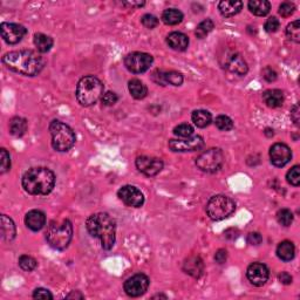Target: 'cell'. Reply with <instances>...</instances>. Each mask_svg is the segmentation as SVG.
<instances>
[{
	"instance_id": "cell-16",
	"label": "cell",
	"mask_w": 300,
	"mask_h": 300,
	"mask_svg": "<svg viewBox=\"0 0 300 300\" xmlns=\"http://www.w3.org/2000/svg\"><path fill=\"white\" fill-rule=\"evenodd\" d=\"M247 277L252 285L260 287L269 280L270 271L263 263H253L248 267Z\"/></svg>"
},
{
	"instance_id": "cell-2",
	"label": "cell",
	"mask_w": 300,
	"mask_h": 300,
	"mask_svg": "<svg viewBox=\"0 0 300 300\" xmlns=\"http://www.w3.org/2000/svg\"><path fill=\"white\" fill-rule=\"evenodd\" d=\"M21 183L25 191L30 195L46 196L55 186V175L49 168H32L25 172Z\"/></svg>"
},
{
	"instance_id": "cell-34",
	"label": "cell",
	"mask_w": 300,
	"mask_h": 300,
	"mask_svg": "<svg viewBox=\"0 0 300 300\" xmlns=\"http://www.w3.org/2000/svg\"><path fill=\"white\" fill-rule=\"evenodd\" d=\"M215 124L216 127L222 132H229L234 128V121L230 119L229 116L226 115H219V116L216 117L215 120Z\"/></svg>"
},
{
	"instance_id": "cell-42",
	"label": "cell",
	"mask_w": 300,
	"mask_h": 300,
	"mask_svg": "<svg viewBox=\"0 0 300 300\" xmlns=\"http://www.w3.org/2000/svg\"><path fill=\"white\" fill-rule=\"evenodd\" d=\"M279 26H280V22L278 19H277L276 17H271L267 19L266 22H265L264 28H265V31L269 32V33H274V32L278 31Z\"/></svg>"
},
{
	"instance_id": "cell-40",
	"label": "cell",
	"mask_w": 300,
	"mask_h": 300,
	"mask_svg": "<svg viewBox=\"0 0 300 300\" xmlns=\"http://www.w3.org/2000/svg\"><path fill=\"white\" fill-rule=\"evenodd\" d=\"M295 9H296V6H295V4H292V2H289V1L282 2L279 6V14L284 18H287L295 13Z\"/></svg>"
},
{
	"instance_id": "cell-4",
	"label": "cell",
	"mask_w": 300,
	"mask_h": 300,
	"mask_svg": "<svg viewBox=\"0 0 300 300\" xmlns=\"http://www.w3.org/2000/svg\"><path fill=\"white\" fill-rule=\"evenodd\" d=\"M103 84L95 76H84L76 86V100L84 107L93 106L103 97Z\"/></svg>"
},
{
	"instance_id": "cell-28",
	"label": "cell",
	"mask_w": 300,
	"mask_h": 300,
	"mask_svg": "<svg viewBox=\"0 0 300 300\" xmlns=\"http://www.w3.org/2000/svg\"><path fill=\"white\" fill-rule=\"evenodd\" d=\"M27 132V121L22 117H13L9 121V133L15 137L24 136Z\"/></svg>"
},
{
	"instance_id": "cell-24",
	"label": "cell",
	"mask_w": 300,
	"mask_h": 300,
	"mask_svg": "<svg viewBox=\"0 0 300 300\" xmlns=\"http://www.w3.org/2000/svg\"><path fill=\"white\" fill-rule=\"evenodd\" d=\"M1 239L4 242L13 241L17 231L13 221L6 215H1Z\"/></svg>"
},
{
	"instance_id": "cell-9",
	"label": "cell",
	"mask_w": 300,
	"mask_h": 300,
	"mask_svg": "<svg viewBox=\"0 0 300 300\" xmlns=\"http://www.w3.org/2000/svg\"><path fill=\"white\" fill-rule=\"evenodd\" d=\"M223 163H224V154L219 148L207 149L196 158L197 168L209 174L218 171L223 167Z\"/></svg>"
},
{
	"instance_id": "cell-36",
	"label": "cell",
	"mask_w": 300,
	"mask_h": 300,
	"mask_svg": "<svg viewBox=\"0 0 300 300\" xmlns=\"http://www.w3.org/2000/svg\"><path fill=\"white\" fill-rule=\"evenodd\" d=\"M277 221L280 225L290 226L293 223V213L289 209H282L277 212Z\"/></svg>"
},
{
	"instance_id": "cell-3",
	"label": "cell",
	"mask_w": 300,
	"mask_h": 300,
	"mask_svg": "<svg viewBox=\"0 0 300 300\" xmlns=\"http://www.w3.org/2000/svg\"><path fill=\"white\" fill-rule=\"evenodd\" d=\"M86 228L92 237L100 239L101 247L104 250H110L115 244V221L108 213L99 212L89 216L86 222Z\"/></svg>"
},
{
	"instance_id": "cell-22",
	"label": "cell",
	"mask_w": 300,
	"mask_h": 300,
	"mask_svg": "<svg viewBox=\"0 0 300 300\" xmlns=\"http://www.w3.org/2000/svg\"><path fill=\"white\" fill-rule=\"evenodd\" d=\"M243 8V2L239 0H223L218 4V9L221 14L225 18L234 17L238 14Z\"/></svg>"
},
{
	"instance_id": "cell-31",
	"label": "cell",
	"mask_w": 300,
	"mask_h": 300,
	"mask_svg": "<svg viewBox=\"0 0 300 300\" xmlns=\"http://www.w3.org/2000/svg\"><path fill=\"white\" fill-rule=\"evenodd\" d=\"M34 45H36L37 50H39L40 53H47L50 52V49L53 47V39L46 34L43 33H37L34 36Z\"/></svg>"
},
{
	"instance_id": "cell-15",
	"label": "cell",
	"mask_w": 300,
	"mask_h": 300,
	"mask_svg": "<svg viewBox=\"0 0 300 300\" xmlns=\"http://www.w3.org/2000/svg\"><path fill=\"white\" fill-rule=\"evenodd\" d=\"M117 196L127 206L141 207L145 203V196L141 190L133 186H124L117 191Z\"/></svg>"
},
{
	"instance_id": "cell-30",
	"label": "cell",
	"mask_w": 300,
	"mask_h": 300,
	"mask_svg": "<svg viewBox=\"0 0 300 300\" xmlns=\"http://www.w3.org/2000/svg\"><path fill=\"white\" fill-rule=\"evenodd\" d=\"M182 20H183V13L177 8H168L162 13V21L165 25L174 26V25L180 24Z\"/></svg>"
},
{
	"instance_id": "cell-26",
	"label": "cell",
	"mask_w": 300,
	"mask_h": 300,
	"mask_svg": "<svg viewBox=\"0 0 300 300\" xmlns=\"http://www.w3.org/2000/svg\"><path fill=\"white\" fill-rule=\"evenodd\" d=\"M248 6L251 13L257 15V17H264V15L269 14L271 9V4L266 0H251V1H249Z\"/></svg>"
},
{
	"instance_id": "cell-37",
	"label": "cell",
	"mask_w": 300,
	"mask_h": 300,
	"mask_svg": "<svg viewBox=\"0 0 300 300\" xmlns=\"http://www.w3.org/2000/svg\"><path fill=\"white\" fill-rule=\"evenodd\" d=\"M174 134L178 137H183V139H187V137H191L194 134V128L188 123H182L178 124L177 127L174 128Z\"/></svg>"
},
{
	"instance_id": "cell-51",
	"label": "cell",
	"mask_w": 300,
	"mask_h": 300,
	"mask_svg": "<svg viewBox=\"0 0 300 300\" xmlns=\"http://www.w3.org/2000/svg\"><path fill=\"white\" fill-rule=\"evenodd\" d=\"M67 299H72V298H75V299H84V296L81 295L79 291H73L72 293H69L68 296L66 297Z\"/></svg>"
},
{
	"instance_id": "cell-35",
	"label": "cell",
	"mask_w": 300,
	"mask_h": 300,
	"mask_svg": "<svg viewBox=\"0 0 300 300\" xmlns=\"http://www.w3.org/2000/svg\"><path fill=\"white\" fill-rule=\"evenodd\" d=\"M19 266L24 271H26V272H31V271H33L38 266V261L34 259L33 257L27 256V254H22V256L19 258Z\"/></svg>"
},
{
	"instance_id": "cell-7",
	"label": "cell",
	"mask_w": 300,
	"mask_h": 300,
	"mask_svg": "<svg viewBox=\"0 0 300 300\" xmlns=\"http://www.w3.org/2000/svg\"><path fill=\"white\" fill-rule=\"evenodd\" d=\"M236 210V204L225 195H216L206 204V213L212 221H222L231 216Z\"/></svg>"
},
{
	"instance_id": "cell-12",
	"label": "cell",
	"mask_w": 300,
	"mask_h": 300,
	"mask_svg": "<svg viewBox=\"0 0 300 300\" xmlns=\"http://www.w3.org/2000/svg\"><path fill=\"white\" fill-rule=\"evenodd\" d=\"M204 146L203 137L191 136L183 140H170L169 141V148L172 151L176 152H187V151H197L200 150Z\"/></svg>"
},
{
	"instance_id": "cell-20",
	"label": "cell",
	"mask_w": 300,
	"mask_h": 300,
	"mask_svg": "<svg viewBox=\"0 0 300 300\" xmlns=\"http://www.w3.org/2000/svg\"><path fill=\"white\" fill-rule=\"evenodd\" d=\"M167 44L169 47L178 52H183L189 46V38L181 32H172L167 37Z\"/></svg>"
},
{
	"instance_id": "cell-18",
	"label": "cell",
	"mask_w": 300,
	"mask_h": 300,
	"mask_svg": "<svg viewBox=\"0 0 300 300\" xmlns=\"http://www.w3.org/2000/svg\"><path fill=\"white\" fill-rule=\"evenodd\" d=\"M151 78L157 85L161 86H167V85H171V86H181L183 84V75L181 73L175 72V71H155L152 73Z\"/></svg>"
},
{
	"instance_id": "cell-49",
	"label": "cell",
	"mask_w": 300,
	"mask_h": 300,
	"mask_svg": "<svg viewBox=\"0 0 300 300\" xmlns=\"http://www.w3.org/2000/svg\"><path fill=\"white\" fill-rule=\"evenodd\" d=\"M299 114H300L299 113V104L296 103L291 109V119L293 122H295V124H297V126L299 124Z\"/></svg>"
},
{
	"instance_id": "cell-6",
	"label": "cell",
	"mask_w": 300,
	"mask_h": 300,
	"mask_svg": "<svg viewBox=\"0 0 300 300\" xmlns=\"http://www.w3.org/2000/svg\"><path fill=\"white\" fill-rule=\"evenodd\" d=\"M50 133L52 136V147L56 151H68L76 141L74 130L61 121H52L50 124Z\"/></svg>"
},
{
	"instance_id": "cell-47",
	"label": "cell",
	"mask_w": 300,
	"mask_h": 300,
	"mask_svg": "<svg viewBox=\"0 0 300 300\" xmlns=\"http://www.w3.org/2000/svg\"><path fill=\"white\" fill-rule=\"evenodd\" d=\"M226 259H228V251L224 250V249H219V250L217 251L216 254H215L216 263L224 264Z\"/></svg>"
},
{
	"instance_id": "cell-8",
	"label": "cell",
	"mask_w": 300,
	"mask_h": 300,
	"mask_svg": "<svg viewBox=\"0 0 300 300\" xmlns=\"http://www.w3.org/2000/svg\"><path fill=\"white\" fill-rule=\"evenodd\" d=\"M218 61L221 63L222 68L226 69V71L234 73L237 75H247L249 71L248 63L242 57L241 54L236 52L234 50L226 49L219 54Z\"/></svg>"
},
{
	"instance_id": "cell-38",
	"label": "cell",
	"mask_w": 300,
	"mask_h": 300,
	"mask_svg": "<svg viewBox=\"0 0 300 300\" xmlns=\"http://www.w3.org/2000/svg\"><path fill=\"white\" fill-rule=\"evenodd\" d=\"M0 159H1V164H0V174H5L11 168V157L6 149H0Z\"/></svg>"
},
{
	"instance_id": "cell-41",
	"label": "cell",
	"mask_w": 300,
	"mask_h": 300,
	"mask_svg": "<svg viewBox=\"0 0 300 300\" xmlns=\"http://www.w3.org/2000/svg\"><path fill=\"white\" fill-rule=\"evenodd\" d=\"M141 21L143 26L149 28V30H152V28H155L158 25V19L152 14H145L142 17Z\"/></svg>"
},
{
	"instance_id": "cell-39",
	"label": "cell",
	"mask_w": 300,
	"mask_h": 300,
	"mask_svg": "<svg viewBox=\"0 0 300 300\" xmlns=\"http://www.w3.org/2000/svg\"><path fill=\"white\" fill-rule=\"evenodd\" d=\"M300 168L299 165H295L291 170L287 172L286 178L287 182L293 187H298L300 184Z\"/></svg>"
},
{
	"instance_id": "cell-27",
	"label": "cell",
	"mask_w": 300,
	"mask_h": 300,
	"mask_svg": "<svg viewBox=\"0 0 300 300\" xmlns=\"http://www.w3.org/2000/svg\"><path fill=\"white\" fill-rule=\"evenodd\" d=\"M128 88H129V93L132 94V97L134 99H136V100H142V99H145L147 97V94H148V88H147V86L137 79L130 80L128 84Z\"/></svg>"
},
{
	"instance_id": "cell-19",
	"label": "cell",
	"mask_w": 300,
	"mask_h": 300,
	"mask_svg": "<svg viewBox=\"0 0 300 300\" xmlns=\"http://www.w3.org/2000/svg\"><path fill=\"white\" fill-rule=\"evenodd\" d=\"M25 224L32 231H40L46 224V216L40 210H31L25 217Z\"/></svg>"
},
{
	"instance_id": "cell-50",
	"label": "cell",
	"mask_w": 300,
	"mask_h": 300,
	"mask_svg": "<svg viewBox=\"0 0 300 300\" xmlns=\"http://www.w3.org/2000/svg\"><path fill=\"white\" fill-rule=\"evenodd\" d=\"M124 5L126 6H129V7H142V6H145L146 2L145 1H127V2H123Z\"/></svg>"
},
{
	"instance_id": "cell-33",
	"label": "cell",
	"mask_w": 300,
	"mask_h": 300,
	"mask_svg": "<svg viewBox=\"0 0 300 300\" xmlns=\"http://www.w3.org/2000/svg\"><path fill=\"white\" fill-rule=\"evenodd\" d=\"M286 36L293 43L299 44L300 43V21L295 20L291 24L287 25L286 27Z\"/></svg>"
},
{
	"instance_id": "cell-43",
	"label": "cell",
	"mask_w": 300,
	"mask_h": 300,
	"mask_svg": "<svg viewBox=\"0 0 300 300\" xmlns=\"http://www.w3.org/2000/svg\"><path fill=\"white\" fill-rule=\"evenodd\" d=\"M119 100V98H117V95L113 93V92H107V93L103 94V97H102L101 101L102 103L104 104V106H113Z\"/></svg>"
},
{
	"instance_id": "cell-44",
	"label": "cell",
	"mask_w": 300,
	"mask_h": 300,
	"mask_svg": "<svg viewBox=\"0 0 300 300\" xmlns=\"http://www.w3.org/2000/svg\"><path fill=\"white\" fill-rule=\"evenodd\" d=\"M33 298L34 299H44V300H47V299H53V295L50 293L49 290L46 289H37L36 291L33 292Z\"/></svg>"
},
{
	"instance_id": "cell-10",
	"label": "cell",
	"mask_w": 300,
	"mask_h": 300,
	"mask_svg": "<svg viewBox=\"0 0 300 300\" xmlns=\"http://www.w3.org/2000/svg\"><path fill=\"white\" fill-rule=\"evenodd\" d=\"M152 62H154V57L148 53L134 52L124 57V66L134 74H141L147 72Z\"/></svg>"
},
{
	"instance_id": "cell-17",
	"label": "cell",
	"mask_w": 300,
	"mask_h": 300,
	"mask_svg": "<svg viewBox=\"0 0 300 300\" xmlns=\"http://www.w3.org/2000/svg\"><path fill=\"white\" fill-rule=\"evenodd\" d=\"M292 151L289 148V146L284 143H274L270 148V159L271 163L276 167L282 168L291 161Z\"/></svg>"
},
{
	"instance_id": "cell-29",
	"label": "cell",
	"mask_w": 300,
	"mask_h": 300,
	"mask_svg": "<svg viewBox=\"0 0 300 300\" xmlns=\"http://www.w3.org/2000/svg\"><path fill=\"white\" fill-rule=\"evenodd\" d=\"M191 119H193L195 126H197L199 128H205L211 123L212 116L207 110L199 109L194 111L193 115H191Z\"/></svg>"
},
{
	"instance_id": "cell-23",
	"label": "cell",
	"mask_w": 300,
	"mask_h": 300,
	"mask_svg": "<svg viewBox=\"0 0 300 300\" xmlns=\"http://www.w3.org/2000/svg\"><path fill=\"white\" fill-rule=\"evenodd\" d=\"M263 100L270 108H278L284 103V94L279 89H269L263 93Z\"/></svg>"
},
{
	"instance_id": "cell-11",
	"label": "cell",
	"mask_w": 300,
	"mask_h": 300,
	"mask_svg": "<svg viewBox=\"0 0 300 300\" xmlns=\"http://www.w3.org/2000/svg\"><path fill=\"white\" fill-rule=\"evenodd\" d=\"M149 278L143 273H136L124 282V292L132 298L145 295L149 287Z\"/></svg>"
},
{
	"instance_id": "cell-14",
	"label": "cell",
	"mask_w": 300,
	"mask_h": 300,
	"mask_svg": "<svg viewBox=\"0 0 300 300\" xmlns=\"http://www.w3.org/2000/svg\"><path fill=\"white\" fill-rule=\"evenodd\" d=\"M136 168L140 172L148 177L156 176L163 169V162L161 158L149 157V156H140L135 161Z\"/></svg>"
},
{
	"instance_id": "cell-45",
	"label": "cell",
	"mask_w": 300,
	"mask_h": 300,
	"mask_svg": "<svg viewBox=\"0 0 300 300\" xmlns=\"http://www.w3.org/2000/svg\"><path fill=\"white\" fill-rule=\"evenodd\" d=\"M247 241L250 245H259L263 242V237L258 232H251V234H249Z\"/></svg>"
},
{
	"instance_id": "cell-52",
	"label": "cell",
	"mask_w": 300,
	"mask_h": 300,
	"mask_svg": "<svg viewBox=\"0 0 300 300\" xmlns=\"http://www.w3.org/2000/svg\"><path fill=\"white\" fill-rule=\"evenodd\" d=\"M155 298H164V299H167V297L163 296V295H157V296L152 297V299H155Z\"/></svg>"
},
{
	"instance_id": "cell-46",
	"label": "cell",
	"mask_w": 300,
	"mask_h": 300,
	"mask_svg": "<svg viewBox=\"0 0 300 300\" xmlns=\"http://www.w3.org/2000/svg\"><path fill=\"white\" fill-rule=\"evenodd\" d=\"M263 78L266 80L267 82H273L277 80V73L274 72L271 67H266L263 71Z\"/></svg>"
},
{
	"instance_id": "cell-25",
	"label": "cell",
	"mask_w": 300,
	"mask_h": 300,
	"mask_svg": "<svg viewBox=\"0 0 300 300\" xmlns=\"http://www.w3.org/2000/svg\"><path fill=\"white\" fill-rule=\"evenodd\" d=\"M296 249L292 242L284 241L277 248V256L283 261H291L295 258Z\"/></svg>"
},
{
	"instance_id": "cell-13",
	"label": "cell",
	"mask_w": 300,
	"mask_h": 300,
	"mask_svg": "<svg viewBox=\"0 0 300 300\" xmlns=\"http://www.w3.org/2000/svg\"><path fill=\"white\" fill-rule=\"evenodd\" d=\"M0 31H1L2 39L9 45L20 43L27 33V30L22 25L13 24V22H2L0 25Z\"/></svg>"
},
{
	"instance_id": "cell-5",
	"label": "cell",
	"mask_w": 300,
	"mask_h": 300,
	"mask_svg": "<svg viewBox=\"0 0 300 300\" xmlns=\"http://www.w3.org/2000/svg\"><path fill=\"white\" fill-rule=\"evenodd\" d=\"M73 237V225L68 219L53 221L50 223L46 231L49 244L55 250H65Z\"/></svg>"
},
{
	"instance_id": "cell-1",
	"label": "cell",
	"mask_w": 300,
	"mask_h": 300,
	"mask_svg": "<svg viewBox=\"0 0 300 300\" xmlns=\"http://www.w3.org/2000/svg\"><path fill=\"white\" fill-rule=\"evenodd\" d=\"M2 62L8 69L18 74L36 76L43 71L45 59L38 52L31 50H13L2 56Z\"/></svg>"
},
{
	"instance_id": "cell-32",
	"label": "cell",
	"mask_w": 300,
	"mask_h": 300,
	"mask_svg": "<svg viewBox=\"0 0 300 300\" xmlns=\"http://www.w3.org/2000/svg\"><path fill=\"white\" fill-rule=\"evenodd\" d=\"M213 28H215V24H213L211 19H205V20L200 22L196 31H195V34H196V37L199 38V39H204Z\"/></svg>"
},
{
	"instance_id": "cell-48",
	"label": "cell",
	"mask_w": 300,
	"mask_h": 300,
	"mask_svg": "<svg viewBox=\"0 0 300 300\" xmlns=\"http://www.w3.org/2000/svg\"><path fill=\"white\" fill-rule=\"evenodd\" d=\"M278 278H279V282L284 284V285H290V284H291L292 280H293L291 274L287 273V272H282L278 276Z\"/></svg>"
},
{
	"instance_id": "cell-21",
	"label": "cell",
	"mask_w": 300,
	"mask_h": 300,
	"mask_svg": "<svg viewBox=\"0 0 300 300\" xmlns=\"http://www.w3.org/2000/svg\"><path fill=\"white\" fill-rule=\"evenodd\" d=\"M204 264L200 257H190L184 261L183 271L194 278H200L203 274Z\"/></svg>"
}]
</instances>
